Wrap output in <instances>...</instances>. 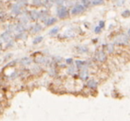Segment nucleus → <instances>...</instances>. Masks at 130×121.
<instances>
[{"instance_id":"1","label":"nucleus","mask_w":130,"mask_h":121,"mask_svg":"<svg viewBox=\"0 0 130 121\" xmlns=\"http://www.w3.org/2000/svg\"><path fill=\"white\" fill-rule=\"evenodd\" d=\"M113 43L115 45H126L129 44V38H128V36L125 34H122L120 36L117 37V38L114 39Z\"/></svg>"},{"instance_id":"2","label":"nucleus","mask_w":130,"mask_h":121,"mask_svg":"<svg viewBox=\"0 0 130 121\" xmlns=\"http://www.w3.org/2000/svg\"><path fill=\"white\" fill-rule=\"evenodd\" d=\"M56 13H57V16L60 19H66L69 17V10L66 6H59L56 10Z\"/></svg>"},{"instance_id":"3","label":"nucleus","mask_w":130,"mask_h":121,"mask_svg":"<svg viewBox=\"0 0 130 121\" xmlns=\"http://www.w3.org/2000/svg\"><path fill=\"white\" fill-rule=\"evenodd\" d=\"M94 60H95V61H97V62H105V61H106L107 54H106V53H105L104 51L99 50V51H97L95 54H94Z\"/></svg>"},{"instance_id":"4","label":"nucleus","mask_w":130,"mask_h":121,"mask_svg":"<svg viewBox=\"0 0 130 121\" xmlns=\"http://www.w3.org/2000/svg\"><path fill=\"white\" fill-rule=\"evenodd\" d=\"M86 6H84L83 4H79V5H76V6H74V7L71 9V13L72 15H78L80 14V13H82L84 11L86 10Z\"/></svg>"},{"instance_id":"5","label":"nucleus","mask_w":130,"mask_h":121,"mask_svg":"<svg viewBox=\"0 0 130 121\" xmlns=\"http://www.w3.org/2000/svg\"><path fill=\"white\" fill-rule=\"evenodd\" d=\"M22 6L20 4V3H16V4L12 5L11 6V12L13 15L15 16H18L22 13Z\"/></svg>"},{"instance_id":"6","label":"nucleus","mask_w":130,"mask_h":121,"mask_svg":"<svg viewBox=\"0 0 130 121\" xmlns=\"http://www.w3.org/2000/svg\"><path fill=\"white\" fill-rule=\"evenodd\" d=\"M0 38H1V42H2V43L7 44L8 42H10L12 39L11 33H10L9 31H5V32H3L2 34H1Z\"/></svg>"},{"instance_id":"7","label":"nucleus","mask_w":130,"mask_h":121,"mask_svg":"<svg viewBox=\"0 0 130 121\" xmlns=\"http://www.w3.org/2000/svg\"><path fill=\"white\" fill-rule=\"evenodd\" d=\"M35 62L37 63H39V64H45V65H47L50 62V60L48 58L45 57V56H41V57H38L35 59Z\"/></svg>"},{"instance_id":"8","label":"nucleus","mask_w":130,"mask_h":121,"mask_svg":"<svg viewBox=\"0 0 130 121\" xmlns=\"http://www.w3.org/2000/svg\"><path fill=\"white\" fill-rule=\"evenodd\" d=\"M29 17L32 21L36 22L38 19H40V12L37 11V10H32V11L29 12Z\"/></svg>"},{"instance_id":"9","label":"nucleus","mask_w":130,"mask_h":121,"mask_svg":"<svg viewBox=\"0 0 130 121\" xmlns=\"http://www.w3.org/2000/svg\"><path fill=\"white\" fill-rule=\"evenodd\" d=\"M25 30H26L25 26H24V24L22 23V22H20V23L16 24V25L14 26V31L17 34H19V33H23Z\"/></svg>"},{"instance_id":"10","label":"nucleus","mask_w":130,"mask_h":121,"mask_svg":"<svg viewBox=\"0 0 130 121\" xmlns=\"http://www.w3.org/2000/svg\"><path fill=\"white\" fill-rule=\"evenodd\" d=\"M79 78L81 80H87L89 78V73L87 71V70H86V68L81 70V71L79 72Z\"/></svg>"},{"instance_id":"11","label":"nucleus","mask_w":130,"mask_h":121,"mask_svg":"<svg viewBox=\"0 0 130 121\" xmlns=\"http://www.w3.org/2000/svg\"><path fill=\"white\" fill-rule=\"evenodd\" d=\"M87 87H89L90 89H96L98 87V82L95 79H89L87 81Z\"/></svg>"},{"instance_id":"12","label":"nucleus","mask_w":130,"mask_h":121,"mask_svg":"<svg viewBox=\"0 0 130 121\" xmlns=\"http://www.w3.org/2000/svg\"><path fill=\"white\" fill-rule=\"evenodd\" d=\"M31 62H32V60L30 59V58L29 57H24V58H22L20 61V63L21 65L22 66H29L31 64Z\"/></svg>"},{"instance_id":"13","label":"nucleus","mask_w":130,"mask_h":121,"mask_svg":"<svg viewBox=\"0 0 130 121\" xmlns=\"http://www.w3.org/2000/svg\"><path fill=\"white\" fill-rule=\"evenodd\" d=\"M49 13H48V11L47 10H43V11L40 12V19H41L42 22H45L47 19L49 18Z\"/></svg>"},{"instance_id":"14","label":"nucleus","mask_w":130,"mask_h":121,"mask_svg":"<svg viewBox=\"0 0 130 121\" xmlns=\"http://www.w3.org/2000/svg\"><path fill=\"white\" fill-rule=\"evenodd\" d=\"M75 64H76V67L79 70H82L86 67L87 65V62H84V61H80V60H77L75 61Z\"/></svg>"},{"instance_id":"15","label":"nucleus","mask_w":130,"mask_h":121,"mask_svg":"<svg viewBox=\"0 0 130 121\" xmlns=\"http://www.w3.org/2000/svg\"><path fill=\"white\" fill-rule=\"evenodd\" d=\"M56 22H57V19L56 18H54V17H49L45 22V26H51V25H53V24L56 23Z\"/></svg>"},{"instance_id":"16","label":"nucleus","mask_w":130,"mask_h":121,"mask_svg":"<svg viewBox=\"0 0 130 121\" xmlns=\"http://www.w3.org/2000/svg\"><path fill=\"white\" fill-rule=\"evenodd\" d=\"M54 0H44L43 2V6L46 8H50L54 6Z\"/></svg>"},{"instance_id":"17","label":"nucleus","mask_w":130,"mask_h":121,"mask_svg":"<svg viewBox=\"0 0 130 121\" xmlns=\"http://www.w3.org/2000/svg\"><path fill=\"white\" fill-rule=\"evenodd\" d=\"M42 30V26L39 23H36L34 26L32 27V32L33 33H38L39 31Z\"/></svg>"},{"instance_id":"18","label":"nucleus","mask_w":130,"mask_h":121,"mask_svg":"<svg viewBox=\"0 0 130 121\" xmlns=\"http://www.w3.org/2000/svg\"><path fill=\"white\" fill-rule=\"evenodd\" d=\"M64 36L66 37V38H73V37L75 36V33L72 29H67L66 32L64 33Z\"/></svg>"},{"instance_id":"19","label":"nucleus","mask_w":130,"mask_h":121,"mask_svg":"<svg viewBox=\"0 0 130 121\" xmlns=\"http://www.w3.org/2000/svg\"><path fill=\"white\" fill-rule=\"evenodd\" d=\"M105 50L110 54H111L114 52V45L112 44H108L107 45H105Z\"/></svg>"},{"instance_id":"20","label":"nucleus","mask_w":130,"mask_h":121,"mask_svg":"<svg viewBox=\"0 0 130 121\" xmlns=\"http://www.w3.org/2000/svg\"><path fill=\"white\" fill-rule=\"evenodd\" d=\"M77 50H78V52H79V53H87L88 52V48L86 47L85 45H80V46H78L77 47Z\"/></svg>"},{"instance_id":"21","label":"nucleus","mask_w":130,"mask_h":121,"mask_svg":"<svg viewBox=\"0 0 130 121\" xmlns=\"http://www.w3.org/2000/svg\"><path fill=\"white\" fill-rule=\"evenodd\" d=\"M59 29H60V28L56 26V27L53 28L52 29H50V31H49V34H50L51 36H54V35H56L58 32H59Z\"/></svg>"},{"instance_id":"22","label":"nucleus","mask_w":130,"mask_h":121,"mask_svg":"<svg viewBox=\"0 0 130 121\" xmlns=\"http://www.w3.org/2000/svg\"><path fill=\"white\" fill-rule=\"evenodd\" d=\"M104 3V0H92L91 1V5L92 6H100Z\"/></svg>"},{"instance_id":"23","label":"nucleus","mask_w":130,"mask_h":121,"mask_svg":"<svg viewBox=\"0 0 130 121\" xmlns=\"http://www.w3.org/2000/svg\"><path fill=\"white\" fill-rule=\"evenodd\" d=\"M42 41H43V37H41V36L37 37V38H35L34 40H33V45H38V44L41 43Z\"/></svg>"},{"instance_id":"24","label":"nucleus","mask_w":130,"mask_h":121,"mask_svg":"<svg viewBox=\"0 0 130 121\" xmlns=\"http://www.w3.org/2000/svg\"><path fill=\"white\" fill-rule=\"evenodd\" d=\"M29 15H22V18H21V22L23 24L28 23L29 22Z\"/></svg>"},{"instance_id":"25","label":"nucleus","mask_w":130,"mask_h":121,"mask_svg":"<svg viewBox=\"0 0 130 121\" xmlns=\"http://www.w3.org/2000/svg\"><path fill=\"white\" fill-rule=\"evenodd\" d=\"M41 71V68L39 67V66H34V67L31 69V72L33 73V74H36V73H38Z\"/></svg>"},{"instance_id":"26","label":"nucleus","mask_w":130,"mask_h":121,"mask_svg":"<svg viewBox=\"0 0 130 121\" xmlns=\"http://www.w3.org/2000/svg\"><path fill=\"white\" fill-rule=\"evenodd\" d=\"M43 2L42 0H32V4L33 6H40L43 5Z\"/></svg>"},{"instance_id":"27","label":"nucleus","mask_w":130,"mask_h":121,"mask_svg":"<svg viewBox=\"0 0 130 121\" xmlns=\"http://www.w3.org/2000/svg\"><path fill=\"white\" fill-rule=\"evenodd\" d=\"M76 69H77V67H75V66H70V67L68 68L67 72L69 73V74H73V73H75V71H76Z\"/></svg>"},{"instance_id":"28","label":"nucleus","mask_w":130,"mask_h":121,"mask_svg":"<svg viewBox=\"0 0 130 121\" xmlns=\"http://www.w3.org/2000/svg\"><path fill=\"white\" fill-rule=\"evenodd\" d=\"M121 15H122V16L124 17V18H126V17H129V16H130V11H129V10H125L124 12H122Z\"/></svg>"},{"instance_id":"29","label":"nucleus","mask_w":130,"mask_h":121,"mask_svg":"<svg viewBox=\"0 0 130 121\" xmlns=\"http://www.w3.org/2000/svg\"><path fill=\"white\" fill-rule=\"evenodd\" d=\"M16 38H18V39H22V38H23V39H25L26 38V34L25 33H19V34L16 35Z\"/></svg>"},{"instance_id":"30","label":"nucleus","mask_w":130,"mask_h":121,"mask_svg":"<svg viewBox=\"0 0 130 121\" xmlns=\"http://www.w3.org/2000/svg\"><path fill=\"white\" fill-rule=\"evenodd\" d=\"M64 2H65V0H54V3L59 6H62V5L64 4Z\"/></svg>"},{"instance_id":"31","label":"nucleus","mask_w":130,"mask_h":121,"mask_svg":"<svg viewBox=\"0 0 130 121\" xmlns=\"http://www.w3.org/2000/svg\"><path fill=\"white\" fill-rule=\"evenodd\" d=\"M124 3H125V0H116V5H117L118 6H123Z\"/></svg>"},{"instance_id":"32","label":"nucleus","mask_w":130,"mask_h":121,"mask_svg":"<svg viewBox=\"0 0 130 121\" xmlns=\"http://www.w3.org/2000/svg\"><path fill=\"white\" fill-rule=\"evenodd\" d=\"M19 76H20V74H19V73L17 72V71H15V72H13V74H12L11 76H10V78H11L12 79H13V78H18Z\"/></svg>"},{"instance_id":"33","label":"nucleus","mask_w":130,"mask_h":121,"mask_svg":"<svg viewBox=\"0 0 130 121\" xmlns=\"http://www.w3.org/2000/svg\"><path fill=\"white\" fill-rule=\"evenodd\" d=\"M17 62H18V60H15V61H12L11 62H9L8 64H6V67H12V65H15Z\"/></svg>"},{"instance_id":"34","label":"nucleus","mask_w":130,"mask_h":121,"mask_svg":"<svg viewBox=\"0 0 130 121\" xmlns=\"http://www.w3.org/2000/svg\"><path fill=\"white\" fill-rule=\"evenodd\" d=\"M101 31H102V28L99 27V26H97V27L94 28V33H96V34L101 33Z\"/></svg>"},{"instance_id":"35","label":"nucleus","mask_w":130,"mask_h":121,"mask_svg":"<svg viewBox=\"0 0 130 121\" xmlns=\"http://www.w3.org/2000/svg\"><path fill=\"white\" fill-rule=\"evenodd\" d=\"M72 62H73L72 58H67V59H66V63H67V64L71 65V64H72Z\"/></svg>"},{"instance_id":"36","label":"nucleus","mask_w":130,"mask_h":121,"mask_svg":"<svg viewBox=\"0 0 130 121\" xmlns=\"http://www.w3.org/2000/svg\"><path fill=\"white\" fill-rule=\"evenodd\" d=\"M54 73H55V69H54V68H52V69L49 71V74L52 75V76H54Z\"/></svg>"},{"instance_id":"37","label":"nucleus","mask_w":130,"mask_h":121,"mask_svg":"<svg viewBox=\"0 0 130 121\" xmlns=\"http://www.w3.org/2000/svg\"><path fill=\"white\" fill-rule=\"evenodd\" d=\"M13 43L12 41H10V42H8L7 44H6V48H10V47H12L13 46Z\"/></svg>"},{"instance_id":"38","label":"nucleus","mask_w":130,"mask_h":121,"mask_svg":"<svg viewBox=\"0 0 130 121\" xmlns=\"http://www.w3.org/2000/svg\"><path fill=\"white\" fill-rule=\"evenodd\" d=\"M12 56H13V54H6V55L5 56L4 59L5 60H8V59H10V58H11Z\"/></svg>"},{"instance_id":"39","label":"nucleus","mask_w":130,"mask_h":121,"mask_svg":"<svg viewBox=\"0 0 130 121\" xmlns=\"http://www.w3.org/2000/svg\"><path fill=\"white\" fill-rule=\"evenodd\" d=\"M98 26H99V27H101L102 29H103V28L104 27V22H103V21H101V22H99V25H98Z\"/></svg>"},{"instance_id":"40","label":"nucleus","mask_w":130,"mask_h":121,"mask_svg":"<svg viewBox=\"0 0 130 121\" xmlns=\"http://www.w3.org/2000/svg\"><path fill=\"white\" fill-rule=\"evenodd\" d=\"M127 36L130 38V29H128V31H127Z\"/></svg>"},{"instance_id":"41","label":"nucleus","mask_w":130,"mask_h":121,"mask_svg":"<svg viewBox=\"0 0 130 121\" xmlns=\"http://www.w3.org/2000/svg\"><path fill=\"white\" fill-rule=\"evenodd\" d=\"M11 1H16V0H11Z\"/></svg>"}]
</instances>
